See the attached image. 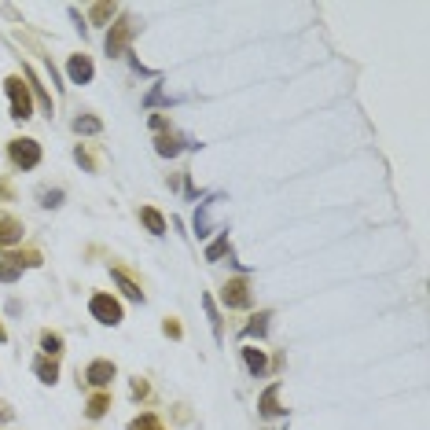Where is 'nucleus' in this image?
I'll list each match as a JSON object with an SVG mask.
<instances>
[{"instance_id": "obj_1", "label": "nucleus", "mask_w": 430, "mask_h": 430, "mask_svg": "<svg viewBox=\"0 0 430 430\" xmlns=\"http://www.w3.org/2000/svg\"><path fill=\"white\" fill-rule=\"evenodd\" d=\"M133 34H136V19L122 15V19H118V23L111 26V34H107V41H103V52H107V59H118V56H125V45L133 41Z\"/></svg>"}, {"instance_id": "obj_2", "label": "nucleus", "mask_w": 430, "mask_h": 430, "mask_svg": "<svg viewBox=\"0 0 430 430\" xmlns=\"http://www.w3.org/2000/svg\"><path fill=\"white\" fill-rule=\"evenodd\" d=\"M4 89H8V100H12V118H15V122H26L30 111H34V103H30V89L19 78H8Z\"/></svg>"}, {"instance_id": "obj_3", "label": "nucleus", "mask_w": 430, "mask_h": 430, "mask_svg": "<svg viewBox=\"0 0 430 430\" xmlns=\"http://www.w3.org/2000/svg\"><path fill=\"white\" fill-rule=\"evenodd\" d=\"M8 155H12V162L19 169H34L41 162V144L37 140H12V144H8Z\"/></svg>"}, {"instance_id": "obj_4", "label": "nucleus", "mask_w": 430, "mask_h": 430, "mask_svg": "<svg viewBox=\"0 0 430 430\" xmlns=\"http://www.w3.org/2000/svg\"><path fill=\"white\" fill-rule=\"evenodd\" d=\"M89 309H92V316L100 320V324H107V327L122 324V305H118L111 294H96L92 302H89Z\"/></svg>"}, {"instance_id": "obj_5", "label": "nucleus", "mask_w": 430, "mask_h": 430, "mask_svg": "<svg viewBox=\"0 0 430 430\" xmlns=\"http://www.w3.org/2000/svg\"><path fill=\"white\" fill-rule=\"evenodd\" d=\"M221 202H224V195H213L210 202H199L195 221H191V224H195V235H199V239H206V235L213 232V210H217Z\"/></svg>"}, {"instance_id": "obj_6", "label": "nucleus", "mask_w": 430, "mask_h": 430, "mask_svg": "<svg viewBox=\"0 0 430 430\" xmlns=\"http://www.w3.org/2000/svg\"><path fill=\"white\" fill-rule=\"evenodd\" d=\"M224 305L228 309H246L250 305V291H246V279H228V283H224Z\"/></svg>"}, {"instance_id": "obj_7", "label": "nucleus", "mask_w": 430, "mask_h": 430, "mask_svg": "<svg viewBox=\"0 0 430 430\" xmlns=\"http://www.w3.org/2000/svg\"><path fill=\"white\" fill-rule=\"evenodd\" d=\"M111 379H114L111 361H92L89 368H85V383H92V386H111Z\"/></svg>"}, {"instance_id": "obj_8", "label": "nucleus", "mask_w": 430, "mask_h": 430, "mask_svg": "<svg viewBox=\"0 0 430 430\" xmlns=\"http://www.w3.org/2000/svg\"><path fill=\"white\" fill-rule=\"evenodd\" d=\"M23 221H19V217H8V213H4V217H0V246H15V243H23Z\"/></svg>"}, {"instance_id": "obj_9", "label": "nucleus", "mask_w": 430, "mask_h": 430, "mask_svg": "<svg viewBox=\"0 0 430 430\" xmlns=\"http://www.w3.org/2000/svg\"><path fill=\"white\" fill-rule=\"evenodd\" d=\"M67 74H70L74 85H89V81H92V59H89V56H70Z\"/></svg>"}, {"instance_id": "obj_10", "label": "nucleus", "mask_w": 430, "mask_h": 430, "mask_svg": "<svg viewBox=\"0 0 430 430\" xmlns=\"http://www.w3.org/2000/svg\"><path fill=\"white\" fill-rule=\"evenodd\" d=\"M180 147H199V144H195V140H188V144H180V140H177L173 133H162V136L155 140V151L162 155V158H177V155H180Z\"/></svg>"}, {"instance_id": "obj_11", "label": "nucleus", "mask_w": 430, "mask_h": 430, "mask_svg": "<svg viewBox=\"0 0 430 430\" xmlns=\"http://www.w3.org/2000/svg\"><path fill=\"white\" fill-rule=\"evenodd\" d=\"M111 279L122 287V294L129 298V302H144V291H140V283H133V279H129V272H122V268H111Z\"/></svg>"}, {"instance_id": "obj_12", "label": "nucleus", "mask_w": 430, "mask_h": 430, "mask_svg": "<svg viewBox=\"0 0 430 430\" xmlns=\"http://www.w3.org/2000/svg\"><path fill=\"white\" fill-rule=\"evenodd\" d=\"M257 408H261V416H265V419H276L279 412H283V408H279V383H272V386H268V390L261 394Z\"/></svg>"}, {"instance_id": "obj_13", "label": "nucleus", "mask_w": 430, "mask_h": 430, "mask_svg": "<svg viewBox=\"0 0 430 430\" xmlns=\"http://www.w3.org/2000/svg\"><path fill=\"white\" fill-rule=\"evenodd\" d=\"M140 221H144V228L151 232V235H166V221H162V213H158L155 206L140 210Z\"/></svg>"}, {"instance_id": "obj_14", "label": "nucleus", "mask_w": 430, "mask_h": 430, "mask_svg": "<svg viewBox=\"0 0 430 430\" xmlns=\"http://www.w3.org/2000/svg\"><path fill=\"white\" fill-rule=\"evenodd\" d=\"M243 361H246V372H250V375H265V368H268V357L261 350H254V346L243 350Z\"/></svg>"}, {"instance_id": "obj_15", "label": "nucleus", "mask_w": 430, "mask_h": 430, "mask_svg": "<svg viewBox=\"0 0 430 430\" xmlns=\"http://www.w3.org/2000/svg\"><path fill=\"white\" fill-rule=\"evenodd\" d=\"M34 372H37V379L48 383V386H56V379H59L56 361H48V357H37V361H34Z\"/></svg>"}, {"instance_id": "obj_16", "label": "nucleus", "mask_w": 430, "mask_h": 430, "mask_svg": "<svg viewBox=\"0 0 430 430\" xmlns=\"http://www.w3.org/2000/svg\"><path fill=\"white\" fill-rule=\"evenodd\" d=\"M23 276V257H4L0 261V283H15Z\"/></svg>"}, {"instance_id": "obj_17", "label": "nucleus", "mask_w": 430, "mask_h": 430, "mask_svg": "<svg viewBox=\"0 0 430 430\" xmlns=\"http://www.w3.org/2000/svg\"><path fill=\"white\" fill-rule=\"evenodd\" d=\"M103 129L100 118H92V114H78L74 118V133H81V136H96Z\"/></svg>"}, {"instance_id": "obj_18", "label": "nucleus", "mask_w": 430, "mask_h": 430, "mask_svg": "<svg viewBox=\"0 0 430 430\" xmlns=\"http://www.w3.org/2000/svg\"><path fill=\"white\" fill-rule=\"evenodd\" d=\"M268 320H272V313H257L250 324L243 327V338H261L265 331H268Z\"/></svg>"}, {"instance_id": "obj_19", "label": "nucleus", "mask_w": 430, "mask_h": 430, "mask_svg": "<svg viewBox=\"0 0 430 430\" xmlns=\"http://www.w3.org/2000/svg\"><path fill=\"white\" fill-rule=\"evenodd\" d=\"M23 70H26V81H30V89H34V92H37V100H41V107H45V111L52 114V96L45 92V85H41V81H37V74H34V70H30V67H23Z\"/></svg>"}, {"instance_id": "obj_20", "label": "nucleus", "mask_w": 430, "mask_h": 430, "mask_svg": "<svg viewBox=\"0 0 430 430\" xmlns=\"http://www.w3.org/2000/svg\"><path fill=\"white\" fill-rule=\"evenodd\" d=\"M41 350H45V357H59V353H63V338L56 335V331H45V335H41Z\"/></svg>"}, {"instance_id": "obj_21", "label": "nucleus", "mask_w": 430, "mask_h": 430, "mask_svg": "<svg viewBox=\"0 0 430 430\" xmlns=\"http://www.w3.org/2000/svg\"><path fill=\"white\" fill-rule=\"evenodd\" d=\"M129 430H166L162 423H158V416H151V412H144V416H136L133 423H129Z\"/></svg>"}, {"instance_id": "obj_22", "label": "nucleus", "mask_w": 430, "mask_h": 430, "mask_svg": "<svg viewBox=\"0 0 430 430\" xmlns=\"http://www.w3.org/2000/svg\"><path fill=\"white\" fill-rule=\"evenodd\" d=\"M107 408H111V397H107V394H96L92 401H89V408H85V412H89V419H100V416L107 412Z\"/></svg>"}, {"instance_id": "obj_23", "label": "nucleus", "mask_w": 430, "mask_h": 430, "mask_svg": "<svg viewBox=\"0 0 430 430\" xmlns=\"http://www.w3.org/2000/svg\"><path fill=\"white\" fill-rule=\"evenodd\" d=\"M202 309H206V316H210V324H213V335L221 338V313H217V305H213L210 294H202Z\"/></svg>"}, {"instance_id": "obj_24", "label": "nucleus", "mask_w": 430, "mask_h": 430, "mask_svg": "<svg viewBox=\"0 0 430 430\" xmlns=\"http://www.w3.org/2000/svg\"><path fill=\"white\" fill-rule=\"evenodd\" d=\"M41 206H45V210L63 206V191L59 188H45V191H41Z\"/></svg>"}, {"instance_id": "obj_25", "label": "nucleus", "mask_w": 430, "mask_h": 430, "mask_svg": "<svg viewBox=\"0 0 430 430\" xmlns=\"http://www.w3.org/2000/svg\"><path fill=\"white\" fill-rule=\"evenodd\" d=\"M224 250H228V232H221V239L206 246V261H217V257H221Z\"/></svg>"}, {"instance_id": "obj_26", "label": "nucleus", "mask_w": 430, "mask_h": 430, "mask_svg": "<svg viewBox=\"0 0 430 430\" xmlns=\"http://www.w3.org/2000/svg\"><path fill=\"white\" fill-rule=\"evenodd\" d=\"M111 15H114V4H92V23H96V26L107 23Z\"/></svg>"}, {"instance_id": "obj_27", "label": "nucleus", "mask_w": 430, "mask_h": 430, "mask_svg": "<svg viewBox=\"0 0 430 430\" xmlns=\"http://www.w3.org/2000/svg\"><path fill=\"white\" fill-rule=\"evenodd\" d=\"M162 331H166L169 338H180V324H177V320H166V324H162Z\"/></svg>"}, {"instance_id": "obj_28", "label": "nucleus", "mask_w": 430, "mask_h": 430, "mask_svg": "<svg viewBox=\"0 0 430 430\" xmlns=\"http://www.w3.org/2000/svg\"><path fill=\"white\" fill-rule=\"evenodd\" d=\"M74 158H78V166H85V169H96V166H92V158H89V155H85V151H81V147H78V151H74Z\"/></svg>"}, {"instance_id": "obj_29", "label": "nucleus", "mask_w": 430, "mask_h": 430, "mask_svg": "<svg viewBox=\"0 0 430 430\" xmlns=\"http://www.w3.org/2000/svg\"><path fill=\"white\" fill-rule=\"evenodd\" d=\"M12 419H15V412H12L4 401H0V423H12Z\"/></svg>"}, {"instance_id": "obj_30", "label": "nucleus", "mask_w": 430, "mask_h": 430, "mask_svg": "<svg viewBox=\"0 0 430 430\" xmlns=\"http://www.w3.org/2000/svg\"><path fill=\"white\" fill-rule=\"evenodd\" d=\"M133 394H136V397H144V394H147V383H140V379H136V383H133Z\"/></svg>"}, {"instance_id": "obj_31", "label": "nucleus", "mask_w": 430, "mask_h": 430, "mask_svg": "<svg viewBox=\"0 0 430 430\" xmlns=\"http://www.w3.org/2000/svg\"><path fill=\"white\" fill-rule=\"evenodd\" d=\"M0 342H8V331H4V324H0Z\"/></svg>"}]
</instances>
